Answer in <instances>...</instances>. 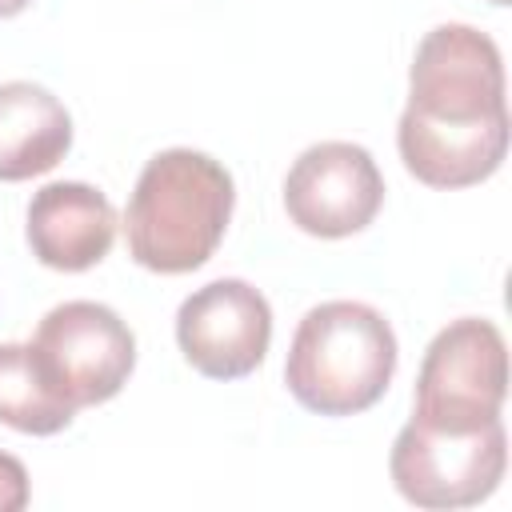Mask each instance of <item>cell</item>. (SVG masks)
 Instances as JSON below:
<instances>
[{"instance_id": "2", "label": "cell", "mask_w": 512, "mask_h": 512, "mask_svg": "<svg viewBox=\"0 0 512 512\" xmlns=\"http://www.w3.org/2000/svg\"><path fill=\"white\" fill-rule=\"evenodd\" d=\"M236 204V184L220 160L192 148L156 152L124 212L128 256L160 276H180L212 260Z\"/></svg>"}, {"instance_id": "14", "label": "cell", "mask_w": 512, "mask_h": 512, "mask_svg": "<svg viewBox=\"0 0 512 512\" xmlns=\"http://www.w3.org/2000/svg\"><path fill=\"white\" fill-rule=\"evenodd\" d=\"M488 4H496V8H504V4H512V0H488Z\"/></svg>"}, {"instance_id": "12", "label": "cell", "mask_w": 512, "mask_h": 512, "mask_svg": "<svg viewBox=\"0 0 512 512\" xmlns=\"http://www.w3.org/2000/svg\"><path fill=\"white\" fill-rule=\"evenodd\" d=\"M28 472L16 456L0 452V512H20L28 504Z\"/></svg>"}, {"instance_id": "10", "label": "cell", "mask_w": 512, "mask_h": 512, "mask_svg": "<svg viewBox=\"0 0 512 512\" xmlns=\"http://www.w3.org/2000/svg\"><path fill=\"white\" fill-rule=\"evenodd\" d=\"M72 148L68 108L32 80L0 84V180H32L52 172Z\"/></svg>"}, {"instance_id": "3", "label": "cell", "mask_w": 512, "mask_h": 512, "mask_svg": "<svg viewBox=\"0 0 512 512\" xmlns=\"http://www.w3.org/2000/svg\"><path fill=\"white\" fill-rule=\"evenodd\" d=\"M396 360V332L372 304L324 300L296 324L284 384L316 416H356L388 392Z\"/></svg>"}, {"instance_id": "6", "label": "cell", "mask_w": 512, "mask_h": 512, "mask_svg": "<svg viewBox=\"0 0 512 512\" xmlns=\"http://www.w3.org/2000/svg\"><path fill=\"white\" fill-rule=\"evenodd\" d=\"M32 356L60 400L76 412L112 400L136 368L132 328L96 300H64L36 324Z\"/></svg>"}, {"instance_id": "9", "label": "cell", "mask_w": 512, "mask_h": 512, "mask_svg": "<svg viewBox=\"0 0 512 512\" xmlns=\"http://www.w3.org/2000/svg\"><path fill=\"white\" fill-rule=\"evenodd\" d=\"M28 248L44 268L88 272L96 268L116 240L112 200L80 180L44 184L28 204Z\"/></svg>"}, {"instance_id": "7", "label": "cell", "mask_w": 512, "mask_h": 512, "mask_svg": "<svg viewBox=\"0 0 512 512\" xmlns=\"http://www.w3.org/2000/svg\"><path fill=\"white\" fill-rule=\"evenodd\" d=\"M384 204V176L368 148L348 140H320L304 148L284 176L288 220L320 240L364 232Z\"/></svg>"}, {"instance_id": "11", "label": "cell", "mask_w": 512, "mask_h": 512, "mask_svg": "<svg viewBox=\"0 0 512 512\" xmlns=\"http://www.w3.org/2000/svg\"><path fill=\"white\" fill-rule=\"evenodd\" d=\"M72 416L76 408L52 392L32 344H0V424L28 436H52L64 432Z\"/></svg>"}, {"instance_id": "5", "label": "cell", "mask_w": 512, "mask_h": 512, "mask_svg": "<svg viewBox=\"0 0 512 512\" xmlns=\"http://www.w3.org/2000/svg\"><path fill=\"white\" fill-rule=\"evenodd\" d=\"M508 464L504 420L472 432L428 428L408 420L392 444L388 472L396 492L416 508H468L496 492Z\"/></svg>"}, {"instance_id": "8", "label": "cell", "mask_w": 512, "mask_h": 512, "mask_svg": "<svg viewBox=\"0 0 512 512\" xmlns=\"http://www.w3.org/2000/svg\"><path fill=\"white\" fill-rule=\"evenodd\" d=\"M176 344L184 360L208 380H240L256 372L272 344V308L248 280L224 276L192 296L176 312Z\"/></svg>"}, {"instance_id": "13", "label": "cell", "mask_w": 512, "mask_h": 512, "mask_svg": "<svg viewBox=\"0 0 512 512\" xmlns=\"http://www.w3.org/2000/svg\"><path fill=\"white\" fill-rule=\"evenodd\" d=\"M28 4H32V0H0V20H8V16H20Z\"/></svg>"}, {"instance_id": "4", "label": "cell", "mask_w": 512, "mask_h": 512, "mask_svg": "<svg viewBox=\"0 0 512 512\" xmlns=\"http://www.w3.org/2000/svg\"><path fill=\"white\" fill-rule=\"evenodd\" d=\"M508 396V348L492 320L460 316L440 328L420 360L412 420L448 432H472L500 420Z\"/></svg>"}, {"instance_id": "1", "label": "cell", "mask_w": 512, "mask_h": 512, "mask_svg": "<svg viewBox=\"0 0 512 512\" xmlns=\"http://www.w3.org/2000/svg\"><path fill=\"white\" fill-rule=\"evenodd\" d=\"M396 148L428 188H472L504 164V64L488 32L440 24L416 44Z\"/></svg>"}]
</instances>
